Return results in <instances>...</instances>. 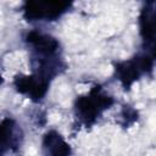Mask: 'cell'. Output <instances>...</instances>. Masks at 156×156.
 <instances>
[{
	"instance_id": "cell-1",
	"label": "cell",
	"mask_w": 156,
	"mask_h": 156,
	"mask_svg": "<svg viewBox=\"0 0 156 156\" xmlns=\"http://www.w3.org/2000/svg\"><path fill=\"white\" fill-rule=\"evenodd\" d=\"M24 41L29 49V61L32 72L54 79L65 69V63L61 57L60 41L45 32L33 29L27 32Z\"/></svg>"
},
{
	"instance_id": "cell-9",
	"label": "cell",
	"mask_w": 156,
	"mask_h": 156,
	"mask_svg": "<svg viewBox=\"0 0 156 156\" xmlns=\"http://www.w3.org/2000/svg\"><path fill=\"white\" fill-rule=\"evenodd\" d=\"M121 117H122V126L128 127L138 119V112L130 106H124L121 112Z\"/></svg>"
},
{
	"instance_id": "cell-3",
	"label": "cell",
	"mask_w": 156,
	"mask_h": 156,
	"mask_svg": "<svg viewBox=\"0 0 156 156\" xmlns=\"http://www.w3.org/2000/svg\"><path fill=\"white\" fill-rule=\"evenodd\" d=\"M154 63L155 61L146 54H136L129 60L115 62V77L126 90H129L143 76L151 73Z\"/></svg>"
},
{
	"instance_id": "cell-6",
	"label": "cell",
	"mask_w": 156,
	"mask_h": 156,
	"mask_svg": "<svg viewBox=\"0 0 156 156\" xmlns=\"http://www.w3.org/2000/svg\"><path fill=\"white\" fill-rule=\"evenodd\" d=\"M51 80L37 73L30 74H17L13 78V87L17 93L27 96L34 102L41 101L50 87Z\"/></svg>"
},
{
	"instance_id": "cell-5",
	"label": "cell",
	"mask_w": 156,
	"mask_h": 156,
	"mask_svg": "<svg viewBox=\"0 0 156 156\" xmlns=\"http://www.w3.org/2000/svg\"><path fill=\"white\" fill-rule=\"evenodd\" d=\"M139 32L144 54L156 61V1H147L139 13Z\"/></svg>"
},
{
	"instance_id": "cell-7",
	"label": "cell",
	"mask_w": 156,
	"mask_h": 156,
	"mask_svg": "<svg viewBox=\"0 0 156 156\" xmlns=\"http://www.w3.org/2000/svg\"><path fill=\"white\" fill-rule=\"evenodd\" d=\"M23 133L17 122L12 118H4L1 122V155L17 152L22 144Z\"/></svg>"
},
{
	"instance_id": "cell-8",
	"label": "cell",
	"mask_w": 156,
	"mask_h": 156,
	"mask_svg": "<svg viewBox=\"0 0 156 156\" xmlns=\"http://www.w3.org/2000/svg\"><path fill=\"white\" fill-rule=\"evenodd\" d=\"M44 156H71L72 149L63 136L56 130H49L44 134L41 141Z\"/></svg>"
},
{
	"instance_id": "cell-2",
	"label": "cell",
	"mask_w": 156,
	"mask_h": 156,
	"mask_svg": "<svg viewBox=\"0 0 156 156\" xmlns=\"http://www.w3.org/2000/svg\"><path fill=\"white\" fill-rule=\"evenodd\" d=\"M115 104L112 95L106 93L102 87L94 85L83 95H78L74 100V117L79 126L91 127L101 117V115Z\"/></svg>"
},
{
	"instance_id": "cell-4",
	"label": "cell",
	"mask_w": 156,
	"mask_h": 156,
	"mask_svg": "<svg viewBox=\"0 0 156 156\" xmlns=\"http://www.w3.org/2000/svg\"><path fill=\"white\" fill-rule=\"evenodd\" d=\"M72 2L57 0H30L22 6L23 17L29 22H51L58 20L62 15L69 11Z\"/></svg>"
}]
</instances>
